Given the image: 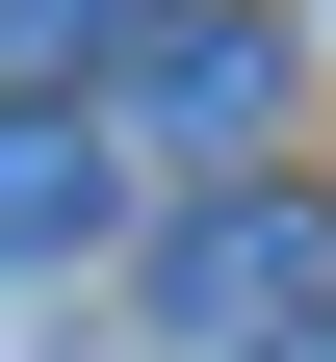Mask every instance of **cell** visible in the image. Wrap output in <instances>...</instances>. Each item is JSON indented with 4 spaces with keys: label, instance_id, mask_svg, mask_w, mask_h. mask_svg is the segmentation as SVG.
<instances>
[{
    "label": "cell",
    "instance_id": "1",
    "mask_svg": "<svg viewBox=\"0 0 336 362\" xmlns=\"http://www.w3.org/2000/svg\"><path fill=\"white\" fill-rule=\"evenodd\" d=\"M129 129L156 156H284V26L259 0H181L156 52H129Z\"/></svg>",
    "mask_w": 336,
    "mask_h": 362
},
{
    "label": "cell",
    "instance_id": "3",
    "mask_svg": "<svg viewBox=\"0 0 336 362\" xmlns=\"http://www.w3.org/2000/svg\"><path fill=\"white\" fill-rule=\"evenodd\" d=\"M104 207H129L104 104H0V259H104Z\"/></svg>",
    "mask_w": 336,
    "mask_h": 362
},
{
    "label": "cell",
    "instance_id": "4",
    "mask_svg": "<svg viewBox=\"0 0 336 362\" xmlns=\"http://www.w3.org/2000/svg\"><path fill=\"white\" fill-rule=\"evenodd\" d=\"M259 362H336V310H284V337H259Z\"/></svg>",
    "mask_w": 336,
    "mask_h": 362
},
{
    "label": "cell",
    "instance_id": "2",
    "mask_svg": "<svg viewBox=\"0 0 336 362\" xmlns=\"http://www.w3.org/2000/svg\"><path fill=\"white\" fill-rule=\"evenodd\" d=\"M311 259H336V233H311V207H259V181H233L207 233H181V259H156V337H233V362H259V337H284V310H311Z\"/></svg>",
    "mask_w": 336,
    "mask_h": 362
}]
</instances>
